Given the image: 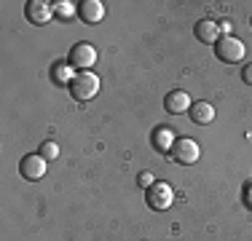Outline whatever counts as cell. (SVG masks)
I'll return each mask as SVG.
<instances>
[{
    "label": "cell",
    "instance_id": "7",
    "mask_svg": "<svg viewBox=\"0 0 252 241\" xmlns=\"http://www.w3.org/2000/svg\"><path fill=\"white\" fill-rule=\"evenodd\" d=\"M190 105H193V102H190L188 91H183V89H175V91H169V94H166V99H164L166 113H172V116H183V113H188Z\"/></svg>",
    "mask_w": 252,
    "mask_h": 241
},
{
    "label": "cell",
    "instance_id": "9",
    "mask_svg": "<svg viewBox=\"0 0 252 241\" xmlns=\"http://www.w3.org/2000/svg\"><path fill=\"white\" fill-rule=\"evenodd\" d=\"M151 142H153V148L158 150V153H172L177 137H175V131H172L169 126H156L153 134H151Z\"/></svg>",
    "mask_w": 252,
    "mask_h": 241
},
{
    "label": "cell",
    "instance_id": "12",
    "mask_svg": "<svg viewBox=\"0 0 252 241\" xmlns=\"http://www.w3.org/2000/svg\"><path fill=\"white\" fill-rule=\"evenodd\" d=\"M188 116H190L193 123L207 126V123H212V120H215V107L209 105V102H193L190 110H188Z\"/></svg>",
    "mask_w": 252,
    "mask_h": 241
},
{
    "label": "cell",
    "instance_id": "14",
    "mask_svg": "<svg viewBox=\"0 0 252 241\" xmlns=\"http://www.w3.org/2000/svg\"><path fill=\"white\" fill-rule=\"evenodd\" d=\"M54 11H57L59 16H64V19H70V16L78 14L75 3H70V0H59V3H54Z\"/></svg>",
    "mask_w": 252,
    "mask_h": 241
},
{
    "label": "cell",
    "instance_id": "4",
    "mask_svg": "<svg viewBox=\"0 0 252 241\" xmlns=\"http://www.w3.org/2000/svg\"><path fill=\"white\" fill-rule=\"evenodd\" d=\"M169 155L177 161V164L190 166V164H196V161H199L201 150H199V145H196V140H188V137H180V140L175 142V148H172V153H169Z\"/></svg>",
    "mask_w": 252,
    "mask_h": 241
},
{
    "label": "cell",
    "instance_id": "2",
    "mask_svg": "<svg viewBox=\"0 0 252 241\" xmlns=\"http://www.w3.org/2000/svg\"><path fill=\"white\" fill-rule=\"evenodd\" d=\"M215 54H218V59L225 64H239L244 59V54H247V48H244V43L239 38L225 35V38H220L218 43H215Z\"/></svg>",
    "mask_w": 252,
    "mask_h": 241
},
{
    "label": "cell",
    "instance_id": "11",
    "mask_svg": "<svg viewBox=\"0 0 252 241\" xmlns=\"http://www.w3.org/2000/svg\"><path fill=\"white\" fill-rule=\"evenodd\" d=\"M193 32H196V38L201 40V43H218L220 40V27H218V22H212V19H201V22H196V27H193Z\"/></svg>",
    "mask_w": 252,
    "mask_h": 241
},
{
    "label": "cell",
    "instance_id": "6",
    "mask_svg": "<svg viewBox=\"0 0 252 241\" xmlns=\"http://www.w3.org/2000/svg\"><path fill=\"white\" fill-rule=\"evenodd\" d=\"M19 172H22V177L30 180V182H35V180H40L46 174V158L40 153H30L22 158V164H19Z\"/></svg>",
    "mask_w": 252,
    "mask_h": 241
},
{
    "label": "cell",
    "instance_id": "15",
    "mask_svg": "<svg viewBox=\"0 0 252 241\" xmlns=\"http://www.w3.org/2000/svg\"><path fill=\"white\" fill-rule=\"evenodd\" d=\"M38 153L43 155L46 161H54V158H59V145L49 140V142H43V145L38 148Z\"/></svg>",
    "mask_w": 252,
    "mask_h": 241
},
{
    "label": "cell",
    "instance_id": "8",
    "mask_svg": "<svg viewBox=\"0 0 252 241\" xmlns=\"http://www.w3.org/2000/svg\"><path fill=\"white\" fill-rule=\"evenodd\" d=\"M25 14L32 24H46V22H51V16H54V5L46 3V0H30Z\"/></svg>",
    "mask_w": 252,
    "mask_h": 241
},
{
    "label": "cell",
    "instance_id": "1",
    "mask_svg": "<svg viewBox=\"0 0 252 241\" xmlns=\"http://www.w3.org/2000/svg\"><path fill=\"white\" fill-rule=\"evenodd\" d=\"M99 91V78L94 75L92 70H83V72H75L73 83H70V94L75 96L78 102H89L94 99Z\"/></svg>",
    "mask_w": 252,
    "mask_h": 241
},
{
    "label": "cell",
    "instance_id": "18",
    "mask_svg": "<svg viewBox=\"0 0 252 241\" xmlns=\"http://www.w3.org/2000/svg\"><path fill=\"white\" fill-rule=\"evenodd\" d=\"M242 78H244V83H250V86H252V64H244Z\"/></svg>",
    "mask_w": 252,
    "mask_h": 241
},
{
    "label": "cell",
    "instance_id": "16",
    "mask_svg": "<svg viewBox=\"0 0 252 241\" xmlns=\"http://www.w3.org/2000/svg\"><path fill=\"white\" fill-rule=\"evenodd\" d=\"M137 182H140V188H151V185L156 182V180H153V174H151V172H142Z\"/></svg>",
    "mask_w": 252,
    "mask_h": 241
},
{
    "label": "cell",
    "instance_id": "5",
    "mask_svg": "<svg viewBox=\"0 0 252 241\" xmlns=\"http://www.w3.org/2000/svg\"><path fill=\"white\" fill-rule=\"evenodd\" d=\"M67 62L73 64L75 70H81V72L94 67V62H97V48H94L92 43H75L73 48H70Z\"/></svg>",
    "mask_w": 252,
    "mask_h": 241
},
{
    "label": "cell",
    "instance_id": "3",
    "mask_svg": "<svg viewBox=\"0 0 252 241\" xmlns=\"http://www.w3.org/2000/svg\"><path fill=\"white\" fill-rule=\"evenodd\" d=\"M148 207L156 209V212H164V209L172 207V201H175V193L166 182H161V180H156V182L148 188Z\"/></svg>",
    "mask_w": 252,
    "mask_h": 241
},
{
    "label": "cell",
    "instance_id": "17",
    "mask_svg": "<svg viewBox=\"0 0 252 241\" xmlns=\"http://www.w3.org/2000/svg\"><path fill=\"white\" fill-rule=\"evenodd\" d=\"M218 27H220V38H225V35H231V30H233V24H231V22H228V19H225V22H220V24H218Z\"/></svg>",
    "mask_w": 252,
    "mask_h": 241
},
{
    "label": "cell",
    "instance_id": "10",
    "mask_svg": "<svg viewBox=\"0 0 252 241\" xmlns=\"http://www.w3.org/2000/svg\"><path fill=\"white\" fill-rule=\"evenodd\" d=\"M78 16L86 24H97V22L105 19V5H102L99 0H83V3L78 5Z\"/></svg>",
    "mask_w": 252,
    "mask_h": 241
},
{
    "label": "cell",
    "instance_id": "13",
    "mask_svg": "<svg viewBox=\"0 0 252 241\" xmlns=\"http://www.w3.org/2000/svg\"><path fill=\"white\" fill-rule=\"evenodd\" d=\"M70 67H73L70 62H67V64H64V62H57V64H54V72H51L54 81H57V83H73L75 72L70 70Z\"/></svg>",
    "mask_w": 252,
    "mask_h": 241
}]
</instances>
